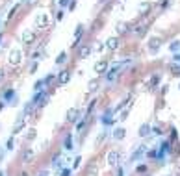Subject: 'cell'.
Wrapping results in <instances>:
<instances>
[{
  "label": "cell",
  "instance_id": "277c9868",
  "mask_svg": "<svg viewBox=\"0 0 180 176\" xmlns=\"http://www.w3.org/2000/svg\"><path fill=\"white\" fill-rule=\"evenodd\" d=\"M34 41H35V33L34 32H24L22 33V43H24V45H32Z\"/></svg>",
  "mask_w": 180,
  "mask_h": 176
},
{
  "label": "cell",
  "instance_id": "d590c367",
  "mask_svg": "<svg viewBox=\"0 0 180 176\" xmlns=\"http://www.w3.org/2000/svg\"><path fill=\"white\" fill-rule=\"evenodd\" d=\"M74 8H76V2L73 0V2H69V9H74Z\"/></svg>",
  "mask_w": 180,
  "mask_h": 176
},
{
  "label": "cell",
  "instance_id": "52a82bcc",
  "mask_svg": "<svg viewBox=\"0 0 180 176\" xmlns=\"http://www.w3.org/2000/svg\"><path fill=\"white\" fill-rule=\"evenodd\" d=\"M106 69H108V61H97V63H95V72H97V74L106 72Z\"/></svg>",
  "mask_w": 180,
  "mask_h": 176
},
{
  "label": "cell",
  "instance_id": "836d02e7",
  "mask_svg": "<svg viewBox=\"0 0 180 176\" xmlns=\"http://www.w3.org/2000/svg\"><path fill=\"white\" fill-rule=\"evenodd\" d=\"M61 176H71V171H69V169H65V171H61Z\"/></svg>",
  "mask_w": 180,
  "mask_h": 176
},
{
  "label": "cell",
  "instance_id": "d6a6232c",
  "mask_svg": "<svg viewBox=\"0 0 180 176\" xmlns=\"http://www.w3.org/2000/svg\"><path fill=\"white\" fill-rule=\"evenodd\" d=\"M156 83H158V76H154V78H152V80H150V85H152V87H154V85H156Z\"/></svg>",
  "mask_w": 180,
  "mask_h": 176
},
{
  "label": "cell",
  "instance_id": "74e56055",
  "mask_svg": "<svg viewBox=\"0 0 180 176\" xmlns=\"http://www.w3.org/2000/svg\"><path fill=\"white\" fill-rule=\"evenodd\" d=\"M4 76H6V74H4V71L0 69V82H4Z\"/></svg>",
  "mask_w": 180,
  "mask_h": 176
},
{
  "label": "cell",
  "instance_id": "9a60e30c",
  "mask_svg": "<svg viewBox=\"0 0 180 176\" xmlns=\"http://www.w3.org/2000/svg\"><path fill=\"white\" fill-rule=\"evenodd\" d=\"M32 156H34V152H32L30 148H26L24 152H22V161H24V163H28V161L32 160Z\"/></svg>",
  "mask_w": 180,
  "mask_h": 176
},
{
  "label": "cell",
  "instance_id": "6da1fadb",
  "mask_svg": "<svg viewBox=\"0 0 180 176\" xmlns=\"http://www.w3.org/2000/svg\"><path fill=\"white\" fill-rule=\"evenodd\" d=\"M49 26V15L47 13H39L35 19V28H47Z\"/></svg>",
  "mask_w": 180,
  "mask_h": 176
},
{
  "label": "cell",
  "instance_id": "60d3db41",
  "mask_svg": "<svg viewBox=\"0 0 180 176\" xmlns=\"http://www.w3.org/2000/svg\"><path fill=\"white\" fill-rule=\"evenodd\" d=\"M0 176H6V172H4V171H0Z\"/></svg>",
  "mask_w": 180,
  "mask_h": 176
},
{
  "label": "cell",
  "instance_id": "44dd1931",
  "mask_svg": "<svg viewBox=\"0 0 180 176\" xmlns=\"http://www.w3.org/2000/svg\"><path fill=\"white\" fill-rule=\"evenodd\" d=\"M65 148H67V150L73 148V136H67V137H65Z\"/></svg>",
  "mask_w": 180,
  "mask_h": 176
},
{
  "label": "cell",
  "instance_id": "603a6c76",
  "mask_svg": "<svg viewBox=\"0 0 180 176\" xmlns=\"http://www.w3.org/2000/svg\"><path fill=\"white\" fill-rule=\"evenodd\" d=\"M52 167H56V169L61 167V158H59V156H54V158H52Z\"/></svg>",
  "mask_w": 180,
  "mask_h": 176
},
{
  "label": "cell",
  "instance_id": "e0dca14e",
  "mask_svg": "<svg viewBox=\"0 0 180 176\" xmlns=\"http://www.w3.org/2000/svg\"><path fill=\"white\" fill-rule=\"evenodd\" d=\"M149 9H150V4H149V2H141V4H139V13H141V15H147Z\"/></svg>",
  "mask_w": 180,
  "mask_h": 176
},
{
  "label": "cell",
  "instance_id": "7bdbcfd3",
  "mask_svg": "<svg viewBox=\"0 0 180 176\" xmlns=\"http://www.w3.org/2000/svg\"><path fill=\"white\" fill-rule=\"evenodd\" d=\"M20 176H28V174H26V172H22V174H20Z\"/></svg>",
  "mask_w": 180,
  "mask_h": 176
},
{
  "label": "cell",
  "instance_id": "5b68a950",
  "mask_svg": "<svg viewBox=\"0 0 180 176\" xmlns=\"http://www.w3.org/2000/svg\"><path fill=\"white\" fill-rule=\"evenodd\" d=\"M117 47H119V37H110V39L106 41V48H110V50H117Z\"/></svg>",
  "mask_w": 180,
  "mask_h": 176
},
{
  "label": "cell",
  "instance_id": "ac0fdd59",
  "mask_svg": "<svg viewBox=\"0 0 180 176\" xmlns=\"http://www.w3.org/2000/svg\"><path fill=\"white\" fill-rule=\"evenodd\" d=\"M97 85H99V80H91V82L87 83V91H89V93H93V91L97 89Z\"/></svg>",
  "mask_w": 180,
  "mask_h": 176
},
{
  "label": "cell",
  "instance_id": "8fae6325",
  "mask_svg": "<svg viewBox=\"0 0 180 176\" xmlns=\"http://www.w3.org/2000/svg\"><path fill=\"white\" fill-rule=\"evenodd\" d=\"M115 32H117V35L126 33V32H128V24H126V23H119V24L115 26Z\"/></svg>",
  "mask_w": 180,
  "mask_h": 176
},
{
  "label": "cell",
  "instance_id": "f546056e",
  "mask_svg": "<svg viewBox=\"0 0 180 176\" xmlns=\"http://www.w3.org/2000/svg\"><path fill=\"white\" fill-rule=\"evenodd\" d=\"M6 98H11V97H15V91L13 89H9V91H6V95H4Z\"/></svg>",
  "mask_w": 180,
  "mask_h": 176
},
{
  "label": "cell",
  "instance_id": "f1b7e54d",
  "mask_svg": "<svg viewBox=\"0 0 180 176\" xmlns=\"http://www.w3.org/2000/svg\"><path fill=\"white\" fill-rule=\"evenodd\" d=\"M82 32H84V26L80 24V26L76 28V39H80V35H82Z\"/></svg>",
  "mask_w": 180,
  "mask_h": 176
},
{
  "label": "cell",
  "instance_id": "484cf974",
  "mask_svg": "<svg viewBox=\"0 0 180 176\" xmlns=\"http://www.w3.org/2000/svg\"><path fill=\"white\" fill-rule=\"evenodd\" d=\"M171 72L178 76V74H180V65H171Z\"/></svg>",
  "mask_w": 180,
  "mask_h": 176
},
{
  "label": "cell",
  "instance_id": "ffe728a7",
  "mask_svg": "<svg viewBox=\"0 0 180 176\" xmlns=\"http://www.w3.org/2000/svg\"><path fill=\"white\" fill-rule=\"evenodd\" d=\"M143 152H145V146H139V148L136 150V154L132 156V160H138V158H141V156H143Z\"/></svg>",
  "mask_w": 180,
  "mask_h": 176
},
{
  "label": "cell",
  "instance_id": "7c38bea8",
  "mask_svg": "<svg viewBox=\"0 0 180 176\" xmlns=\"http://www.w3.org/2000/svg\"><path fill=\"white\" fill-rule=\"evenodd\" d=\"M124 136H126V132H124V128H117V130L113 132V137H115L117 141H121V139H124Z\"/></svg>",
  "mask_w": 180,
  "mask_h": 176
},
{
  "label": "cell",
  "instance_id": "2e32d148",
  "mask_svg": "<svg viewBox=\"0 0 180 176\" xmlns=\"http://www.w3.org/2000/svg\"><path fill=\"white\" fill-rule=\"evenodd\" d=\"M22 128H24V121H22V119H19V121H17V124L13 126V136H15V134H19V132H20Z\"/></svg>",
  "mask_w": 180,
  "mask_h": 176
},
{
  "label": "cell",
  "instance_id": "8992f818",
  "mask_svg": "<svg viewBox=\"0 0 180 176\" xmlns=\"http://www.w3.org/2000/svg\"><path fill=\"white\" fill-rule=\"evenodd\" d=\"M71 80V71H61L59 72V76H58V82L61 83V85H65L67 82Z\"/></svg>",
  "mask_w": 180,
  "mask_h": 176
},
{
  "label": "cell",
  "instance_id": "ab89813d",
  "mask_svg": "<svg viewBox=\"0 0 180 176\" xmlns=\"http://www.w3.org/2000/svg\"><path fill=\"white\" fill-rule=\"evenodd\" d=\"M176 174H178V176H180V161H178V163H176Z\"/></svg>",
  "mask_w": 180,
  "mask_h": 176
},
{
  "label": "cell",
  "instance_id": "f35d334b",
  "mask_svg": "<svg viewBox=\"0 0 180 176\" xmlns=\"http://www.w3.org/2000/svg\"><path fill=\"white\" fill-rule=\"evenodd\" d=\"M61 17H63V13H61V11H58V13H56V19H58V20H61Z\"/></svg>",
  "mask_w": 180,
  "mask_h": 176
},
{
  "label": "cell",
  "instance_id": "4dcf8cb0",
  "mask_svg": "<svg viewBox=\"0 0 180 176\" xmlns=\"http://www.w3.org/2000/svg\"><path fill=\"white\" fill-rule=\"evenodd\" d=\"M15 11H17V6H13V9H11V11H9V15H8V19H11V17H13V15H15Z\"/></svg>",
  "mask_w": 180,
  "mask_h": 176
},
{
  "label": "cell",
  "instance_id": "4316f807",
  "mask_svg": "<svg viewBox=\"0 0 180 176\" xmlns=\"http://www.w3.org/2000/svg\"><path fill=\"white\" fill-rule=\"evenodd\" d=\"M65 58H67V54H65V52H61V54H59V58H56V63H63V61H65Z\"/></svg>",
  "mask_w": 180,
  "mask_h": 176
},
{
  "label": "cell",
  "instance_id": "e575fe53",
  "mask_svg": "<svg viewBox=\"0 0 180 176\" xmlns=\"http://www.w3.org/2000/svg\"><path fill=\"white\" fill-rule=\"evenodd\" d=\"M69 2H71V0H59V4H61V6H69Z\"/></svg>",
  "mask_w": 180,
  "mask_h": 176
},
{
  "label": "cell",
  "instance_id": "5bb4252c",
  "mask_svg": "<svg viewBox=\"0 0 180 176\" xmlns=\"http://www.w3.org/2000/svg\"><path fill=\"white\" fill-rule=\"evenodd\" d=\"M89 54H91V47H87V45H85V47H82V48H80L78 58H87Z\"/></svg>",
  "mask_w": 180,
  "mask_h": 176
},
{
  "label": "cell",
  "instance_id": "3957f363",
  "mask_svg": "<svg viewBox=\"0 0 180 176\" xmlns=\"http://www.w3.org/2000/svg\"><path fill=\"white\" fill-rule=\"evenodd\" d=\"M119 160H121V154H119L117 150L108 152V163H110V165H117V163H119Z\"/></svg>",
  "mask_w": 180,
  "mask_h": 176
},
{
  "label": "cell",
  "instance_id": "83f0119b",
  "mask_svg": "<svg viewBox=\"0 0 180 176\" xmlns=\"http://www.w3.org/2000/svg\"><path fill=\"white\" fill-rule=\"evenodd\" d=\"M95 174H97V163H93L91 169H89V176H95Z\"/></svg>",
  "mask_w": 180,
  "mask_h": 176
},
{
  "label": "cell",
  "instance_id": "7402d4cb",
  "mask_svg": "<svg viewBox=\"0 0 180 176\" xmlns=\"http://www.w3.org/2000/svg\"><path fill=\"white\" fill-rule=\"evenodd\" d=\"M117 72H119V67H115V69H111V71H110V72L106 74V76H108V80H113V78L117 76Z\"/></svg>",
  "mask_w": 180,
  "mask_h": 176
},
{
  "label": "cell",
  "instance_id": "7a4b0ae2",
  "mask_svg": "<svg viewBox=\"0 0 180 176\" xmlns=\"http://www.w3.org/2000/svg\"><path fill=\"white\" fill-rule=\"evenodd\" d=\"M20 59H22V52H20L19 48H13V50L9 52V63H11V65H19Z\"/></svg>",
  "mask_w": 180,
  "mask_h": 176
},
{
  "label": "cell",
  "instance_id": "9c48e42d",
  "mask_svg": "<svg viewBox=\"0 0 180 176\" xmlns=\"http://www.w3.org/2000/svg\"><path fill=\"white\" fill-rule=\"evenodd\" d=\"M158 48H160V39H158V37H152V39L149 41V50H150V52H156Z\"/></svg>",
  "mask_w": 180,
  "mask_h": 176
},
{
  "label": "cell",
  "instance_id": "4fadbf2b",
  "mask_svg": "<svg viewBox=\"0 0 180 176\" xmlns=\"http://www.w3.org/2000/svg\"><path fill=\"white\" fill-rule=\"evenodd\" d=\"M150 132H152V128H150L149 124H143V126L139 128V136H141V137H147Z\"/></svg>",
  "mask_w": 180,
  "mask_h": 176
},
{
  "label": "cell",
  "instance_id": "d4e9b609",
  "mask_svg": "<svg viewBox=\"0 0 180 176\" xmlns=\"http://www.w3.org/2000/svg\"><path fill=\"white\" fill-rule=\"evenodd\" d=\"M169 48H171L173 52H175V50H178V48H180V41H173L171 45H169Z\"/></svg>",
  "mask_w": 180,
  "mask_h": 176
},
{
  "label": "cell",
  "instance_id": "ba28073f",
  "mask_svg": "<svg viewBox=\"0 0 180 176\" xmlns=\"http://www.w3.org/2000/svg\"><path fill=\"white\" fill-rule=\"evenodd\" d=\"M76 119H78V109L71 107L69 111H67V121H69V122H76Z\"/></svg>",
  "mask_w": 180,
  "mask_h": 176
},
{
  "label": "cell",
  "instance_id": "d6986e66",
  "mask_svg": "<svg viewBox=\"0 0 180 176\" xmlns=\"http://www.w3.org/2000/svg\"><path fill=\"white\" fill-rule=\"evenodd\" d=\"M102 122H104V124H111V122H113V117H111V109L102 117Z\"/></svg>",
  "mask_w": 180,
  "mask_h": 176
},
{
  "label": "cell",
  "instance_id": "b9f144b4",
  "mask_svg": "<svg viewBox=\"0 0 180 176\" xmlns=\"http://www.w3.org/2000/svg\"><path fill=\"white\" fill-rule=\"evenodd\" d=\"M2 107H4V104H2V102H0V109H2Z\"/></svg>",
  "mask_w": 180,
  "mask_h": 176
},
{
  "label": "cell",
  "instance_id": "8d00e7d4",
  "mask_svg": "<svg viewBox=\"0 0 180 176\" xmlns=\"http://www.w3.org/2000/svg\"><path fill=\"white\" fill-rule=\"evenodd\" d=\"M37 176H49V171H41V172H39Z\"/></svg>",
  "mask_w": 180,
  "mask_h": 176
},
{
  "label": "cell",
  "instance_id": "cb8c5ba5",
  "mask_svg": "<svg viewBox=\"0 0 180 176\" xmlns=\"http://www.w3.org/2000/svg\"><path fill=\"white\" fill-rule=\"evenodd\" d=\"M35 139V130H28V134H26V141H34Z\"/></svg>",
  "mask_w": 180,
  "mask_h": 176
},
{
  "label": "cell",
  "instance_id": "1f68e13d",
  "mask_svg": "<svg viewBox=\"0 0 180 176\" xmlns=\"http://www.w3.org/2000/svg\"><path fill=\"white\" fill-rule=\"evenodd\" d=\"M6 148H8V150H11V148H13V137L8 141V146H6Z\"/></svg>",
  "mask_w": 180,
  "mask_h": 176
},
{
  "label": "cell",
  "instance_id": "30bf717a",
  "mask_svg": "<svg viewBox=\"0 0 180 176\" xmlns=\"http://www.w3.org/2000/svg\"><path fill=\"white\" fill-rule=\"evenodd\" d=\"M145 28H147V26H145V23H139V24H136V26H134V28H132V32H134V33H136V35H143V32H145Z\"/></svg>",
  "mask_w": 180,
  "mask_h": 176
}]
</instances>
